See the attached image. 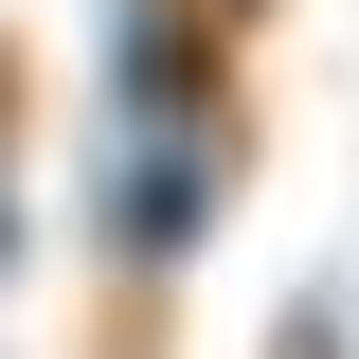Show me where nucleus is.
Segmentation results:
<instances>
[{"mask_svg":"<svg viewBox=\"0 0 359 359\" xmlns=\"http://www.w3.org/2000/svg\"><path fill=\"white\" fill-rule=\"evenodd\" d=\"M233 180H252V90H233V0H108L90 36V126H72V233L90 269L162 306L216 252Z\"/></svg>","mask_w":359,"mask_h":359,"instance_id":"1","label":"nucleus"},{"mask_svg":"<svg viewBox=\"0 0 359 359\" xmlns=\"http://www.w3.org/2000/svg\"><path fill=\"white\" fill-rule=\"evenodd\" d=\"M269 359H341V287H287V323H269Z\"/></svg>","mask_w":359,"mask_h":359,"instance_id":"2","label":"nucleus"},{"mask_svg":"<svg viewBox=\"0 0 359 359\" xmlns=\"http://www.w3.org/2000/svg\"><path fill=\"white\" fill-rule=\"evenodd\" d=\"M18 252H36V216H18V126H0V287H18Z\"/></svg>","mask_w":359,"mask_h":359,"instance_id":"3","label":"nucleus"}]
</instances>
